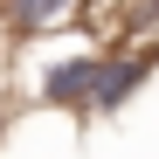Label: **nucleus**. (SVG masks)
<instances>
[{"label": "nucleus", "instance_id": "3", "mask_svg": "<svg viewBox=\"0 0 159 159\" xmlns=\"http://www.w3.org/2000/svg\"><path fill=\"white\" fill-rule=\"evenodd\" d=\"M83 0H0V42H48V35H76Z\"/></svg>", "mask_w": 159, "mask_h": 159}, {"label": "nucleus", "instance_id": "2", "mask_svg": "<svg viewBox=\"0 0 159 159\" xmlns=\"http://www.w3.org/2000/svg\"><path fill=\"white\" fill-rule=\"evenodd\" d=\"M90 76H97V42H76L62 56H48L35 69V104L48 111H83L90 104Z\"/></svg>", "mask_w": 159, "mask_h": 159}, {"label": "nucleus", "instance_id": "1", "mask_svg": "<svg viewBox=\"0 0 159 159\" xmlns=\"http://www.w3.org/2000/svg\"><path fill=\"white\" fill-rule=\"evenodd\" d=\"M152 69H159V48H97V76H90V104L83 111L90 118H118Z\"/></svg>", "mask_w": 159, "mask_h": 159}, {"label": "nucleus", "instance_id": "4", "mask_svg": "<svg viewBox=\"0 0 159 159\" xmlns=\"http://www.w3.org/2000/svg\"><path fill=\"white\" fill-rule=\"evenodd\" d=\"M0 139H7V104H0Z\"/></svg>", "mask_w": 159, "mask_h": 159}]
</instances>
